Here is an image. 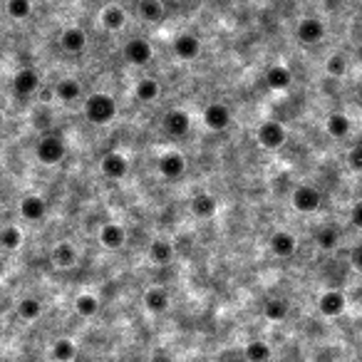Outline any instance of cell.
<instances>
[{"label": "cell", "instance_id": "34", "mask_svg": "<svg viewBox=\"0 0 362 362\" xmlns=\"http://www.w3.org/2000/svg\"><path fill=\"white\" fill-rule=\"evenodd\" d=\"M18 315H20L22 321H37V318L42 315L40 300H35V298H22L20 303H18Z\"/></svg>", "mask_w": 362, "mask_h": 362}, {"label": "cell", "instance_id": "7", "mask_svg": "<svg viewBox=\"0 0 362 362\" xmlns=\"http://www.w3.org/2000/svg\"><path fill=\"white\" fill-rule=\"evenodd\" d=\"M162 127H164V131H167L169 137L179 139V137H184L186 131H189V127H191V117L186 115L184 110H169L167 115H164Z\"/></svg>", "mask_w": 362, "mask_h": 362}, {"label": "cell", "instance_id": "12", "mask_svg": "<svg viewBox=\"0 0 362 362\" xmlns=\"http://www.w3.org/2000/svg\"><path fill=\"white\" fill-rule=\"evenodd\" d=\"M159 172H162V176L172 179V181H176V179L184 176L186 172V159L181 152H167L162 154V159H159Z\"/></svg>", "mask_w": 362, "mask_h": 362}, {"label": "cell", "instance_id": "16", "mask_svg": "<svg viewBox=\"0 0 362 362\" xmlns=\"http://www.w3.org/2000/svg\"><path fill=\"white\" fill-rule=\"evenodd\" d=\"M20 216L25 221H30V224L42 221L48 216V204H45V199H40V196H25V199L20 201Z\"/></svg>", "mask_w": 362, "mask_h": 362}, {"label": "cell", "instance_id": "15", "mask_svg": "<svg viewBox=\"0 0 362 362\" xmlns=\"http://www.w3.org/2000/svg\"><path fill=\"white\" fill-rule=\"evenodd\" d=\"M268 243H271L273 256H278V258H290L295 251H298V241H295V236L288 231H276Z\"/></svg>", "mask_w": 362, "mask_h": 362}, {"label": "cell", "instance_id": "14", "mask_svg": "<svg viewBox=\"0 0 362 362\" xmlns=\"http://www.w3.org/2000/svg\"><path fill=\"white\" fill-rule=\"evenodd\" d=\"M345 305H347L345 293H340V290H325V293L321 295V300H318V308H321V313L328 315V318L342 315Z\"/></svg>", "mask_w": 362, "mask_h": 362}, {"label": "cell", "instance_id": "17", "mask_svg": "<svg viewBox=\"0 0 362 362\" xmlns=\"http://www.w3.org/2000/svg\"><path fill=\"white\" fill-rule=\"evenodd\" d=\"M127 241V231L122 228L119 224H105L100 231V243L105 248H110V251H117V248H122Z\"/></svg>", "mask_w": 362, "mask_h": 362}, {"label": "cell", "instance_id": "23", "mask_svg": "<svg viewBox=\"0 0 362 362\" xmlns=\"http://www.w3.org/2000/svg\"><path fill=\"white\" fill-rule=\"evenodd\" d=\"M100 20H102V25H105L107 30L117 32V30H122V27L127 25V13L122 11L119 6H107L105 11H102Z\"/></svg>", "mask_w": 362, "mask_h": 362}, {"label": "cell", "instance_id": "13", "mask_svg": "<svg viewBox=\"0 0 362 362\" xmlns=\"http://www.w3.org/2000/svg\"><path fill=\"white\" fill-rule=\"evenodd\" d=\"M60 48L70 55H79L87 48V35H84L82 27H65L63 35H60Z\"/></svg>", "mask_w": 362, "mask_h": 362}, {"label": "cell", "instance_id": "4", "mask_svg": "<svg viewBox=\"0 0 362 362\" xmlns=\"http://www.w3.org/2000/svg\"><path fill=\"white\" fill-rule=\"evenodd\" d=\"M290 201H293V206L300 211V214H315V211L323 206V194L315 189V186L300 184V186H295Z\"/></svg>", "mask_w": 362, "mask_h": 362}, {"label": "cell", "instance_id": "29", "mask_svg": "<svg viewBox=\"0 0 362 362\" xmlns=\"http://www.w3.org/2000/svg\"><path fill=\"white\" fill-rule=\"evenodd\" d=\"M164 6L159 3V0H142L139 3V15H142V20L147 22H159L164 18Z\"/></svg>", "mask_w": 362, "mask_h": 362}, {"label": "cell", "instance_id": "2", "mask_svg": "<svg viewBox=\"0 0 362 362\" xmlns=\"http://www.w3.org/2000/svg\"><path fill=\"white\" fill-rule=\"evenodd\" d=\"M65 154H67V147H65L63 137H58V134H48V137H42L40 142H37V147H35L37 162L48 164V167L60 164L65 159Z\"/></svg>", "mask_w": 362, "mask_h": 362}, {"label": "cell", "instance_id": "19", "mask_svg": "<svg viewBox=\"0 0 362 362\" xmlns=\"http://www.w3.org/2000/svg\"><path fill=\"white\" fill-rule=\"evenodd\" d=\"M325 131L332 139H345L350 134V119L345 112H332L325 119Z\"/></svg>", "mask_w": 362, "mask_h": 362}, {"label": "cell", "instance_id": "37", "mask_svg": "<svg viewBox=\"0 0 362 362\" xmlns=\"http://www.w3.org/2000/svg\"><path fill=\"white\" fill-rule=\"evenodd\" d=\"M347 167H350L352 172L362 174V144H355V147L347 152Z\"/></svg>", "mask_w": 362, "mask_h": 362}, {"label": "cell", "instance_id": "26", "mask_svg": "<svg viewBox=\"0 0 362 362\" xmlns=\"http://www.w3.org/2000/svg\"><path fill=\"white\" fill-rule=\"evenodd\" d=\"M159 95H162V87H159L157 79L144 77V79H139V82H137V100L139 102H154Z\"/></svg>", "mask_w": 362, "mask_h": 362}, {"label": "cell", "instance_id": "20", "mask_svg": "<svg viewBox=\"0 0 362 362\" xmlns=\"http://www.w3.org/2000/svg\"><path fill=\"white\" fill-rule=\"evenodd\" d=\"M144 308L152 315H162L169 310V293L164 288H149L144 295Z\"/></svg>", "mask_w": 362, "mask_h": 362}, {"label": "cell", "instance_id": "31", "mask_svg": "<svg viewBox=\"0 0 362 362\" xmlns=\"http://www.w3.org/2000/svg\"><path fill=\"white\" fill-rule=\"evenodd\" d=\"M315 241H318V246H321L323 251H335L337 243H340V233H337V228H332V226H323L321 231H318V236H315Z\"/></svg>", "mask_w": 362, "mask_h": 362}, {"label": "cell", "instance_id": "39", "mask_svg": "<svg viewBox=\"0 0 362 362\" xmlns=\"http://www.w3.org/2000/svg\"><path fill=\"white\" fill-rule=\"evenodd\" d=\"M350 263L357 268V271H362V243H360V246H355V248L350 251Z\"/></svg>", "mask_w": 362, "mask_h": 362}, {"label": "cell", "instance_id": "10", "mask_svg": "<svg viewBox=\"0 0 362 362\" xmlns=\"http://www.w3.org/2000/svg\"><path fill=\"white\" fill-rule=\"evenodd\" d=\"M13 89H15L18 97H30L35 95L37 89H40V77L32 67H22L15 72L13 77Z\"/></svg>", "mask_w": 362, "mask_h": 362}, {"label": "cell", "instance_id": "28", "mask_svg": "<svg viewBox=\"0 0 362 362\" xmlns=\"http://www.w3.org/2000/svg\"><path fill=\"white\" fill-rule=\"evenodd\" d=\"M22 243V231L18 226H6V228H0V246L6 248V251H18Z\"/></svg>", "mask_w": 362, "mask_h": 362}, {"label": "cell", "instance_id": "22", "mask_svg": "<svg viewBox=\"0 0 362 362\" xmlns=\"http://www.w3.org/2000/svg\"><path fill=\"white\" fill-rule=\"evenodd\" d=\"M216 199L211 194H196L194 199H191V214L196 216V219H211V216L216 214Z\"/></svg>", "mask_w": 362, "mask_h": 362}, {"label": "cell", "instance_id": "8", "mask_svg": "<svg viewBox=\"0 0 362 362\" xmlns=\"http://www.w3.org/2000/svg\"><path fill=\"white\" fill-rule=\"evenodd\" d=\"M174 55L184 63H191L201 55V40L191 32H181V35L174 40Z\"/></svg>", "mask_w": 362, "mask_h": 362}, {"label": "cell", "instance_id": "32", "mask_svg": "<svg viewBox=\"0 0 362 362\" xmlns=\"http://www.w3.org/2000/svg\"><path fill=\"white\" fill-rule=\"evenodd\" d=\"M263 313H266L268 321H285V315H288V303L280 298H271L266 300V305H263Z\"/></svg>", "mask_w": 362, "mask_h": 362}, {"label": "cell", "instance_id": "18", "mask_svg": "<svg viewBox=\"0 0 362 362\" xmlns=\"http://www.w3.org/2000/svg\"><path fill=\"white\" fill-rule=\"evenodd\" d=\"M290 82H293V75L285 65H271L266 70V84L271 89H288Z\"/></svg>", "mask_w": 362, "mask_h": 362}, {"label": "cell", "instance_id": "33", "mask_svg": "<svg viewBox=\"0 0 362 362\" xmlns=\"http://www.w3.org/2000/svg\"><path fill=\"white\" fill-rule=\"evenodd\" d=\"M75 355H77V345L72 340H67V337H63V340H58L53 345V357L58 362H70L75 360Z\"/></svg>", "mask_w": 362, "mask_h": 362}, {"label": "cell", "instance_id": "1", "mask_svg": "<svg viewBox=\"0 0 362 362\" xmlns=\"http://www.w3.org/2000/svg\"><path fill=\"white\" fill-rule=\"evenodd\" d=\"M84 117L92 124H110L117 117V102L107 92H95L84 100Z\"/></svg>", "mask_w": 362, "mask_h": 362}, {"label": "cell", "instance_id": "6", "mask_svg": "<svg viewBox=\"0 0 362 362\" xmlns=\"http://www.w3.org/2000/svg\"><path fill=\"white\" fill-rule=\"evenodd\" d=\"M204 124L211 131H224L226 127L231 124V110L224 102H211L204 110Z\"/></svg>", "mask_w": 362, "mask_h": 362}, {"label": "cell", "instance_id": "25", "mask_svg": "<svg viewBox=\"0 0 362 362\" xmlns=\"http://www.w3.org/2000/svg\"><path fill=\"white\" fill-rule=\"evenodd\" d=\"M55 97L60 102H77L82 97V87H79L77 79H60L55 84Z\"/></svg>", "mask_w": 362, "mask_h": 362}, {"label": "cell", "instance_id": "36", "mask_svg": "<svg viewBox=\"0 0 362 362\" xmlns=\"http://www.w3.org/2000/svg\"><path fill=\"white\" fill-rule=\"evenodd\" d=\"M325 72L330 75V77H345L347 72V63H345V55H330V58L325 60Z\"/></svg>", "mask_w": 362, "mask_h": 362}, {"label": "cell", "instance_id": "11", "mask_svg": "<svg viewBox=\"0 0 362 362\" xmlns=\"http://www.w3.org/2000/svg\"><path fill=\"white\" fill-rule=\"evenodd\" d=\"M100 169H102V174H105L107 179H115V181H119V179H124L127 172H129V162H127L124 154L107 152L105 157H102Z\"/></svg>", "mask_w": 362, "mask_h": 362}, {"label": "cell", "instance_id": "27", "mask_svg": "<svg viewBox=\"0 0 362 362\" xmlns=\"http://www.w3.org/2000/svg\"><path fill=\"white\" fill-rule=\"evenodd\" d=\"M243 355H246L248 362H268L271 360V347L263 340H251L246 345V350H243Z\"/></svg>", "mask_w": 362, "mask_h": 362}, {"label": "cell", "instance_id": "24", "mask_svg": "<svg viewBox=\"0 0 362 362\" xmlns=\"http://www.w3.org/2000/svg\"><path fill=\"white\" fill-rule=\"evenodd\" d=\"M53 263L58 268H72L75 263H77V251H75V246L72 243H58V246L53 248Z\"/></svg>", "mask_w": 362, "mask_h": 362}, {"label": "cell", "instance_id": "5", "mask_svg": "<svg viewBox=\"0 0 362 362\" xmlns=\"http://www.w3.org/2000/svg\"><path fill=\"white\" fill-rule=\"evenodd\" d=\"M152 45H149V40H144V37H134V40H129L124 45V58L127 63L137 65V67H144L147 63H152Z\"/></svg>", "mask_w": 362, "mask_h": 362}, {"label": "cell", "instance_id": "21", "mask_svg": "<svg viewBox=\"0 0 362 362\" xmlns=\"http://www.w3.org/2000/svg\"><path fill=\"white\" fill-rule=\"evenodd\" d=\"M149 261L157 263V266H167V263H172L174 261L172 241H167V238H157V241H152V246H149Z\"/></svg>", "mask_w": 362, "mask_h": 362}, {"label": "cell", "instance_id": "3", "mask_svg": "<svg viewBox=\"0 0 362 362\" xmlns=\"http://www.w3.org/2000/svg\"><path fill=\"white\" fill-rule=\"evenodd\" d=\"M256 137H258V144H261L263 149H280L285 144V127L280 124V122H276V119H268V122H263L261 127H258V131H256Z\"/></svg>", "mask_w": 362, "mask_h": 362}, {"label": "cell", "instance_id": "30", "mask_svg": "<svg viewBox=\"0 0 362 362\" xmlns=\"http://www.w3.org/2000/svg\"><path fill=\"white\" fill-rule=\"evenodd\" d=\"M75 310H77V315H82V318H95V315L100 313V300H97L95 295L84 293L75 300Z\"/></svg>", "mask_w": 362, "mask_h": 362}, {"label": "cell", "instance_id": "35", "mask_svg": "<svg viewBox=\"0 0 362 362\" xmlns=\"http://www.w3.org/2000/svg\"><path fill=\"white\" fill-rule=\"evenodd\" d=\"M8 15L13 18V20H25V18H30L32 13V3L30 0H8Z\"/></svg>", "mask_w": 362, "mask_h": 362}, {"label": "cell", "instance_id": "40", "mask_svg": "<svg viewBox=\"0 0 362 362\" xmlns=\"http://www.w3.org/2000/svg\"><path fill=\"white\" fill-rule=\"evenodd\" d=\"M149 362H174V360H172V357L167 355V352H157V355H154V357H152V360H149Z\"/></svg>", "mask_w": 362, "mask_h": 362}, {"label": "cell", "instance_id": "38", "mask_svg": "<svg viewBox=\"0 0 362 362\" xmlns=\"http://www.w3.org/2000/svg\"><path fill=\"white\" fill-rule=\"evenodd\" d=\"M350 221H352V226H355V228H362V201H357V204L352 206Z\"/></svg>", "mask_w": 362, "mask_h": 362}, {"label": "cell", "instance_id": "9", "mask_svg": "<svg viewBox=\"0 0 362 362\" xmlns=\"http://www.w3.org/2000/svg\"><path fill=\"white\" fill-rule=\"evenodd\" d=\"M295 35H298V40L303 42V45H318V42H323V37H325V25H323V20H318V18H305V20L298 22Z\"/></svg>", "mask_w": 362, "mask_h": 362}]
</instances>
